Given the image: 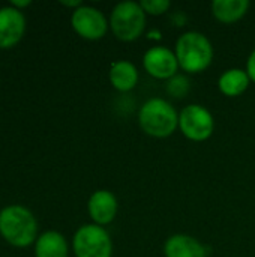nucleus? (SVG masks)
Segmentation results:
<instances>
[{
    "label": "nucleus",
    "instance_id": "f257e3e1",
    "mask_svg": "<svg viewBox=\"0 0 255 257\" xmlns=\"http://www.w3.org/2000/svg\"><path fill=\"white\" fill-rule=\"evenodd\" d=\"M38 221L30 209L21 205H9L0 211V235L18 248H24L36 242Z\"/></svg>",
    "mask_w": 255,
    "mask_h": 257
},
{
    "label": "nucleus",
    "instance_id": "f03ea898",
    "mask_svg": "<svg viewBox=\"0 0 255 257\" xmlns=\"http://www.w3.org/2000/svg\"><path fill=\"white\" fill-rule=\"evenodd\" d=\"M174 53L182 71L188 74H200L206 71L213 60V45L201 32L182 33L174 47Z\"/></svg>",
    "mask_w": 255,
    "mask_h": 257
},
{
    "label": "nucleus",
    "instance_id": "7ed1b4c3",
    "mask_svg": "<svg viewBox=\"0 0 255 257\" xmlns=\"http://www.w3.org/2000/svg\"><path fill=\"white\" fill-rule=\"evenodd\" d=\"M138 125L149 137L167 139L179 128V113L170 101L150 98L138 111Z\"/></svg>",
    "mask_w": 255,
    "mask_h": 257
},
{
    "label": "nucleus",
    "instance_id": "20e7f679",
    "mask_svg": "<svg viewBox=\"0 0 255 257\" xmlns=\"http://www.w3.org/2000/svg\"><path fill=\"white\" fill-rule=\"evenodd\" d=\"M147 14L138 2H120L110 14V29L122 42L137 41L146 30Z\"/></svg>",
    "mask_w": 255,
    "mask_h": 257
},
{
    "label": "nucleus",
    "instance_id": "39448f33",
    "mask_svg": "<svg viewBox=\"0 0 255 257\" xmlns=\"http://www.w3.org/2000/svg\"><path fill=\"white\" fill-rule=\"evenodd\" d=\"M72 248L75 257H111L113 256V241L110 233L98 224L81 226L74 238Z\"/></svg>",
    "mask_w": 255,
    "mask_h": 257
},
{
    "label": "nucleus",
    "instance_id": "423d86ee",
    "mask_svg": "<svg viewBox=\"0 0 255 257\" xmlns=\"http://www.w3.org/2000/svg\"><path fill=\"white\" fill-rule=\"evenodd\" d=\"M179 130L191 142H206L215 130L212 113L201 104H189L179 113Z\"/></svg>",
    "mask_w": 255,
    "mask_h": 257
},
{
    "label": "nucleus",
    "instance_id": "0eeeda50",
    "mask_svg": "<svg viewBox=\"0 0 255 257\" xmlns=\"http://www.w3.org/2000/svg\"><path fill=\"white\" fill-rule=\"evenodd\" d=\"M71 24L75 33L87 41L102 39L110 29V21L107 20L104 12L86 5L77 8L72 12Z\"/></svg>",
    "mask_w": 255,
    "mask_h": 257
},
{
    "label": "nucleus",
    "instance_id": "6e6552de",
    "mask_svg": "<svg viewBox=\"0 0 255 257\" xmlns=\"http://www.w3.org/2000/svg\"><path fill=\"white\" fill-rule=\"evenodd\" d=\"M143 66L150 77L167 81L177 75V71L180 69L176 53L164 45L149 48L143 56Z\"/></svg>",
    "mask_w": 255,
    "mask_h": 257
},
{
    "label": "nucleus",
    "instance_id": "1a4fd4ad",
    "mask_svg": "<svg viewBox=\"0 0 255 257\" xmlns=\"http://www.w3.org/2000/svg\"><path fill=\"white\" fill-rule=\"evenodd\" d=\"M26 17L12 6L0 8V50L15 47L24 36Z\"/></svg>",
    "mask_w": 255,
    "mask_h": 257
},
{
    "label": "nucleus",
    "instance_id": "9d476101",
    "mask_svg": "<svg viewBox=\"0 0 255 257\" xmlns=\"http://www.w3.org/2000/svg\"><path fill=\"white\" fill-rule=\"evenodd\" d=\"M87 211L93 224L104 227L114 221L117 211H119V203H117L116 196L111 191L96 190L89 199Z\"/></svg>",
    "mask_w": 255,
    "mask_h": 257
},
{
    "label": "nucleus",
    "instance_id": "9b49d317",
    "mask_svg": "<svg viewBox=\"0 0 255 257\" xmlns=\"http://www.w3.org/2000/svg\"><path fill=\"white\" fill-rule=\"evenodd\" d=\"M165 257H207L206 247L194 236L176 233L164 244Z\"/></svg>",
    "mask_w": 255,
    "mask_h": 257
},
{
    "label": "nucleus",
    "instance_id": "f8f14e48",
    "mask_svg": "<svg viewBox=\"0 0 255 257\" xmlns=\"http://www.w3.org/2000/svg\"><path fill=\"white\" fill-rule=\"evenodd\" d=\"M108 78L116 90L122 93L131 92L138 83V69L129 60H116L110 66Z\"/></svg>",
    "mask_w": 255,
    "mask_h": 257
},
{
    "label": "nucleus",
    "instance_id": "ddd939ff",
    "mask_svg": "<svg viewBox=\"0 0 255 257\" xmlns=\"http://www.w3.org/2000/svg\"><path fill=\"white\" fill-rule=\"evenodd\" d=\"M68 241L56 230L44 232L35 242V257H68Z\"/></svg>",
    "mask_w": 255,
    "mask_h": 257
},
{
    "label": "nucleus",
    "instance_id": "4468645a",
    "mask_svg": "<svg viewBox=\"0 0 255 257\" xmlns=\"http://www.w3.org/2000/svg\"><path fill=\"white\" fill-rule=\"evenodd\" d=\"M251 80L245 69L240 68H230L224 71L218 78V89L222 95L236 98L246 92Z\"/></svg>",
    "mask_w": 255,
    "mask_h": 257
},
{
    "label": "nucleus",
    "instance_id": "2eb2a0df",
    "mask_svg": "<svg viewBox=\"0 0 255 257\" xmlns=\"http://www.w3.org/2000/svg\"><path fill=\"white\" fill-rule=\"evenodd\" d=\"M249 6L248 0H215L212 14L222 24H234L246 15Z\"/></svg>",
    "mask_w": 255,
    "mask_h": 257
},
{
    "label": "nucleus",
    "instance_id": "dca6fc26",
    "mask_svg": "<svg viewBox=\"0 0 255 257\" xmlns=\"http://www.w3.org/2000/svg\"><path fill=\"white\" fill-rule=\"evenodd\" d=\"M167 93L174 96V98H185L191 89V83L188 80V77L185 75H174L173 78H170L167 81Z\"/></svg>",
    "mask_w": 255,
    "mask_h": 257
},
{
    "label": "nucleus",
    "instance_id": "f3484780",
    "mask_svg": "<svg viewBox=\"0 0 255 257\" xmlns=\"http://www.w3.org/2000/svg\"><path fill=\"white\" fill-rule=\"evenodd\" d=\"M143 11L147 14V15H164L170 8H171V3L168 0H143L140 2Z\"/></svg>",
    "mask_w": 255,
    "mask_h": 257
},
{
    "label": "nucleus",
    "instance_id": "a211bd4d",
    "mask_svg": "<svg viewBox=\"0 0 255 257\" xmlns=\"http://www.w3.org/2000/svg\"><path fill=\"white\" fill-rule=\"evenodd\" d=\"M245 71H246L249 80L255 83V48L252 50V53L249 54L248 60H246V69Z\"/></svg>",
    "mask_w": 255,
    "mask_h": 257
},
{
    "label": "nucleus",
    "instance_id": "6ab92c4d",
    "mask_svg": "<svg viewBox=\"0 0 255 257\" xmlns=\"http://www.w3.org/2000/svg\"><path fill=\"white\" fill-rule=\"evenodd\" d=\"M30 5H32V0H12L11 2V6L18 9V11H21L23 8H27Z\"/></svg>",
    "mask_w": 255,
    "mask_h": 257
},
{
    "label": "nucleus",
    "instance_id": "aec40b11",
    "mask_svg": "<svg viewBox=\"0 0 255 257\" xmlns=\"http://www.w3.org/2000/svg\"><path fill=\"white\" fill-rule=\"evenodd\" d=\"M60 5H63L66 8H74V11L80 6H83V3L80 0H60Z\"/></svg>",
    "mask_w": 255,
    "mask_h": 257
}]
</instances>
